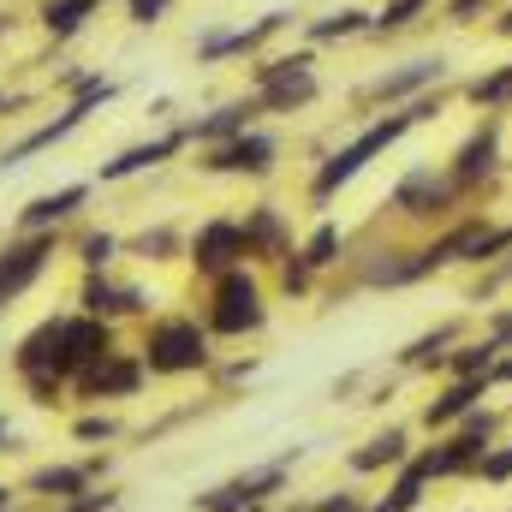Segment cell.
Listing matches in <instances>:
<instances>
[{
  "label": "cell",
  "instance_id": "cell-8",
  "mask_svg": "<svg viewBox=\"0 0 512 512\" xmlns=\"http://www.w3.org/2000/svg\"><path fill=\"white\" fill-rule=\"evenodd\" d=\"M447 179L465 197H477L483 185L501 179V114H489V120H477V126L465 131V143L447 155Z\"/></svg>",
  "mask_w": 512,
  "mask_h": 512
},
{
  "label": "cell",
  "instance_id": "cell-34",
  "mask_svg": "<svg viewBox=\"0 0 512 512\" xmlns=\"http://www.w3.org/2000/svg\"><path fill=\"white\" fill-rule=\"evenodd\" d=\"M131 251L143 256V262H167V256L179 251V233H173V227H155V233H143Z\"/></svg>",
  "mask_w": 512,
  "mask_h": 512
},
{
  "label": "cell",
  "instance_id": "cell-31",
  "mask_svg": "<svg viewBox=\"0 0 512 512\" xmlns=\"http://www.w3.org/2000/svg\"><path fill=\"white\" fill-rule=\"evenodd\" d=\"M114 256H120V239H114V233H84V239H78V262H84V274H102Z\"/></svg>",
  "mask_w": 512,
  "mask_h": 512
},
{
  "label": "cell",
  "instance_id": "cell-43",
  "mask_svg": "<svg viewBox=\"0 0 512 512\" xmlns=\"http://www.w3.org/2000/svg\"><path fill=\"white\" fill-rule=\"evenodd\" d=\"M0 108H12V102H6V96H0Z\"/></svg>",
  "mask_w": 512,
  "mask_h": 512
},
{
  "label": "cell",
  "instance_id": "cell-20",
  "mask_svg": "<svg viewBox=\"0 0 512 512\" xmlns=\"http://www.w3.org/2000/svg\"><path fill=\"white\" fill-rule=\"evenodd\" d=\"M411 459V429L405 423H387V429H376L364 447H352V477H382V471H399Z\"/></svg>",
  "mask_w": 512,
  "mask_h": 512
},
{
  "label": "cell",
  "instance_id": "cell-26",
  "mask_svg": "<svg viewBox=\"0 0 512 512\" xmlns=\"http://www.w3.org/2000/svg\"><path fill=\"white\" fill-rule=\"evenodd\" d=\"M429 12H435V0H382V6H376L370 36H376V42H387V36H405V30H417Z\"/></svg>",
  "mask_w": 512,
  "mask_h": 512
},
{
  "label": "cell",
  "instance_id": "cell-37",
  "mask_svg": "<svg viewBox=\"0 0 512 512\" xmlns=\"http://www.w3.org/2000/svg\"><path fill=\"white\" fill-rule=\"evenodd\" d=\"M167 6H173V0H126L131 24H143V30H149V24H161V18H167Z\"/></svg>",
  "mask_w": 512,
  "mask_h": 512
},
{
  "label": "cell",
  "instance_id": "cell-13",
  "mask_svg": "<svg viewBox=\"0 0 512 512\" xmlns=\"http://www.w3.org/2000/svg\"><path fill=\"white\" fill-rule=\"evenodd\" d=\"M54 251H60V239H54V233H24L18 245H6V251H0V310H6V304H18V298L48 274Z\"/></svg>",
  "mask_w": 512,
  "mask_h": 512
},
{
  "label": "cell",
  "instance_id": "cell-33",
  "mask_svg": "<svg viewBox=\"0 0 512 512\" xmlns=\"http://www.w3.org/2000/svg\"><path fill=\"white\" fill-rule=\"evenodd\" d=\"M120 507H126V495L102 483V489H90V495H78V501H66V507H42V512H120Z\"/></svg>",
  "mask_w": 512,
  "mask_h": 512
},
{
  "label": "cell",
  "instance_id": "cell-14",
  "mask_svg": "<svg viewBox=\"0 0 512 512\" xmlns=\"http://www.w3.org/2000/svg\"><path fill=\"white\" fill-rule=\"evenodd\" d=\"M18 489H24L36 507H66V501H78V495H90V489H102V483L90 477L84 459H48V465H30Z\"/></svg>",
  "mask_w": 512,
  "mask_h": 512
},
{
  "label": "cell",
  "instance_id": "cell-41",
  "mask_svg": "<svg viewBox=\"0 0 512 512\" xmlns=\"http://www.w3.org/2000/svg\"><path fill=\"white\" fill-rule=\"evenodd\" d=\"M12 447H18V435H12V423L0 417V453H12Z\"/></svg>",
  "mask_w": 512,
  "mask_h": 512
},
{
  "label": "cell",
  "instance_id": "cell-23",
  "mask_svg": "<svg viewBox=\"0 0 512 512\" xmlns=\"http://www.w3.org/2000/svg\"><path fill=\"white\" fill-rule=\"evenodd\" d=\"M370 24H376V12H370V6H340V12H328V18L304 24V36H310V48H328V42L370 36Z\"/></svg>",
  "mask_w": 512,
  "mask_h": 512
},
{
  "label": "cell",
  "instance_id": "cell-24",
  "mask_svg": "<svg viewBox=\"0 0 512 512\" xmlns=\"http://www.w3.org/2000/svg\"><path fill=\"white\" fill-rule=\"evenodd\" d=\"M459 96H465L471 108H483V114H507V108H512V60H507V66L477 72V78H465V84H459Z\"/></svg>",
  "mask_w": 512,
  "mask_h": 512
},
{
  "label": "cell",
  "instance_id": "cell-18",
  "mask_svg": "<svg viewBox=\"0 0 512 512\" xmlns=\"http://www.w3.org/2000/svg\"><path fill=\"white\" fill-rule=\"evenodd\" d=\"M256 120H262V102L245 96V102H227V108H215V114H203V120H185V137H191L197 149H215V143H227V137L256 131Z\"/></svg>",
  "mask_w": 512,
  "mask_h": 512
},
{
  "label": "cell",
  "instance_id": "cell-36",
  "mask_svg": "<svg viewBox=\"0 0 512 512\" xmlns=\"http://www.w3.org/2000/svg\"><path fill=\"white\" fill-rule=\"evenodd\" d=\"M280 286H286V292H292V298H304V292H310V286H316V268H310V262H304V256L292 251V256H286V262H280Z\"/></svg>",
  "mask_w": 512,
  "mask_h": 512
},
{
  "label": "cell",
  "instance_id": "cell-25",
  "mask_svg": "<svg viewBox=\"0 0 512 512\" xmlns=\"http://www.w3.org/2000/svg\"><path fill=\"white\" fill-rule=\"evenodd\" d=\"M453 346H459V322H441V328L417 334V340H411V346L399 352V370H441Z\"/></svg>",
  "mask_w": 512,
  "mask_h": 512
},
{
  "label": "cell",
  "instance_id": "cell-10",
  "mask_svg": "<svg viewBox=\"0 0 512 512\" xmlns=\"http://www.w3.org/2000/svg\"><path fill=\"white\" fill-rule=\"evenodd\" d=\"M108 352H120V334H114V322H102V316H84V310H72V316H60V376L66 382H78L90 364H102Z\"/></svg>",
  "mask_w": 512,
  "mask_h": 512
},
{
  "label": "cell",
  "instance_id": "cell-6",
  "mask_svg": "<svg viewBox=\"0 0 512 512\" xmlns=\"http://www.w3.org/2000/svg\"><path fill=\"white\" fill-rule=\"evenodd\" d=\"M447 72H453V60H447V54H417V60H405V66L376 72V78L358 90V102H364V108H405V102H417V96L441 90V84H447Z\"/></svg>",
  "mask_w": 512,
  "mask_h": 512
},
{
  "label": "cell",
  "instance_id": "cell-28",
  "mask_svg": "<svg viewBox=\"0 0 512 512\" xmlns=\"http://www.w3.org/2000/svg\"><path fill=\"white\" fill-rule=\"evenodd\" d=\"M340 251H346V233H340L334 221H322V227H316V233L298 245V256H304L316 274H322V268H334V262H340Z\"/></svg>",
  "mask_w": 512,
  "mask_h": 512
},
{
  "label": "cell",
  "instance_id": "cell-19",
  "mask_svg": "<svg viewBox=\"0 0 512 512\" xmlns=\"http://www.w3.org/2000/svg\"><path fill=\"white\" fill-rule=\"evenodd\" d=\"M489 393H495L489 382H453V376H447V387H441V393L423 405V429L447 435L453 423H465L471 411H483V399H489Z\"/></svg>",
  "mask_w": 512,
  "mask_h": 512
},
{
  "label": "cell",
  "instance_id": "cell-32",
  "mask_svg": "<svg viewBox=\"0 0 512 512\" xmlns=\"http://www.w3.org/2000/svg\"><path fill=\"white\" fill-rule=\"evenodd\" d=\"M364 507H370V495L346 483V489H322V495H316L304 512H364Z\"/></svg>",
  "mask_w": 512,
  "mask_h": 512
},
{
  "label": "cell",
  "instance_id": "cell-39",
  "mask_svg": "<svg viewBox=\"0 0 512 512\" xmlns=\"http://www.w3.org/2000/svg\"><path fill=\"white\" fill-rule=\"evenodd\" d=\"M489 387H512V352H501V364L489 370Z\"/></svg>",
  "mask_w": 512,
  "mask_h": 512
},
{
  "label": "cell",
  "instance_id": "cell-16",
  "mask_svg": "<svg viewBox=\"0 0 512 512\" xmlns=\"http://www.w3.org/2000/svg\"><path fill=\"white\" fill-rule=\"evenodd\" d=\"M78 310H84V316H102V322H120V316H143L149 298H143L137 286H114L108 268H102V274H84V280H78Z\"/></svg>",
  "mask_w": 512,
  "mask_h": 512
},
{
  "label": "cell",
  "instance_id": "cell-15",
  "mask_svg": "<svg viewBox=\"0 0 512 512\" xmlns=\"http://www.w3.org/2000/svg\"><path fill=\"white\" fill-rule=\"evenodd\" d=\"M191 137H185V126H167L161 137H149V143H131V149H120L114 161H102V185H120V179H131V173H149V167H161V161H173L179 149H185Z\"/></svg>",
  "mask_w": 512,
  "mask_h": 512
},
{
  "label": "cell",
  "instance_id": "cell-1",
  "mask_svg": "<svg viewBox=\"0 0 512 512\" xmlns=\"http://www.w3.org/2000/svg\"><path fill=\"white\" fill-rule=\"evenodd\" d=\"M441 108H447V90H429V96H417V102H405V108H387V114H376L370 126L352 137V143H340V149H334V155L310 173V197H316V203H334V197H340V191H346V185H352L370 161H376V155H387L393 143H405L417 126L441 120Z\"/></svg>",
  "mask_w": 512,
  "mask_h": 512
},
{
  "label": "cell",
  "instance_id": "cell-12",
  "mask_svg": "<svg viewBox=\"0 0 512 512\" xmlns=\"http://www.w3.org/2000/svg\"><path fill=\"white\" fill-rule=\"evenodd\" d=\"M274 167H280V143L268 131H245L203 149V173H221V179H268Z\"/></svg>",
  "mask_w": 512,
  "mask_h": 512
},
{
  "label": "cell",
  "instance_id": "cell-29",
  "mask_svg": "<svg viewBox=\"0 0 512 512\" xmlns=\"http://www.w3.org/2000/svg\"><path fill=\"white\" fill-rule=\"evenodd\" d=\"M126 435V423L114 417V411H102V405H90L84 417H72V441H84V447H96V441H120Z\"/></svg>",
  "mask_w": 512,
  "mask_h": 512
},
{
  "label": "cell",
  "instance_id": "cell-4",
  "mask_svg": "<svg viewBox=\"0 0 512 512\" xmlns=\"http://www.w3.org/2000/svg\"><path fill=\"white\" fill-rule=\"evenodd\" d=\"M203 328L215 340H245L268 328V292L251 268H233L221 280H209V310H203Z\"/></svg>",
  "mask_w": 512,
  "mask_h": 512
},
{
  "label": "cell",
  "instance_id": "cell-9",
  "mask_svg": "<svg viewBox=\"0 0 512 512\" xmlns=\"http://www.w3.org/2000/svg\"><path fill=\"white\" fill-rule=\"evenodd\" d=\"M191 268L203 274V280H221V274H233V268H245L251 262V239H245V221H233V215H215V221H203L197 233H191Z\"/></svg>",
  "mask_w": 512,
  "mask_h": 512
},
{
  "label": "cell",
  "instance_id": "cell-27",
  "mask_svg": "<svg viewBox=\"0 0 512 512\" xmlns=\"http://www.w3.org/2000/svg\"><path fill=\"white\" fill-rule=\"evenodd\" d=\"M96 6H102V0H42V30H48V36H78Z\"/></svg>",
  "mask_w": 512,
  "mask_h": 512
},
{
  "label": "cell",
  "instance_id": "cell-5",
  "mask_svg": "<svg viewBox=\"0 0 512 512\" xmlns=\"http://www.w3.org/2000/svg\"><path fill=\"white\" fill-rule=\"evenodd\" d=\"M465 203V191L447 179V167H435V161H423V167H411L399 185H393V215H405V221H459L453 209Z\"/></svg>",
  "mask_w": 512,
  "mask_h": 512
},
{
  "label": "cell",
  "instance_id": "cell-35",
  "mask_svg": "<svg viewBox=\"0 0 512 512\" xmlns=\"http://www.w3.org/2000/svg\"><path fill=\"white\" fill-rule=\"evenodd\" d=\"M477 483H489V489H501V483H512V447H489V459L477 465Z\"/></svg>",
  "mask_w": 512,
  "mask_h": 512
},
{
  "label": "cell",
  "instance_id": "cell-2",
  "mask_svg": "<svg viewBox=\"0 0 512 512\" xmlns=\"http://www.w3.org/2000/svg\"><path fill=\"white\" fill-rule=\"evenodd\" d=\"M215 334L197 322V316H155L137 340V358L149 370V382H179V376H203L209 370V352Z\"/></svg>",
  "mask_w": 512,
  "mask_h": 512
},
{
  "label": "cell",
  "instance_id": "cell-3",
  "mask_svg": "<svg viewBox=\"0 0 512 512\" xmlns=\"http://www.w3.org/2000/svg\"><path fill=\"white\" fill-rule=\"evenodd\" d=\"M251 96L262 102V114H304L316 96H322V78H316V48H298V54H274L251 66Z\"/></svg>",
  "mask_w": 512,
  "mask_h": 512
},
{
  "label": "cell",
  "instance_id": "cell-11",
  "mask_svg": "<svg viewBox=\"0 0 512 512\" xmlns=\"http://www.w3.org/2000/svg\"><path fill=\"white\" fill-rule=\"evenodd\" d=\"M149 387V370L137 352H108L102 364H90L78 382H72V399L78 405H114V399H137Z\"/></svg>",
  "mask_w": 512,
  "mask_h": 512
},
{
  "label": "cell",
  "instance_id": "cell-17",
  "mask_svg": "<svg viewBox=\"0 0 512 512\" xmlns=\"http://www.w3.org/2000/svg\"><path fill=\"white\" fill-rule=\"evenodd\" d=\"M286 18H292V12H262L256 24H245V30H215V36H203V42H197V60H203V66H215V60H227V54H256L268 36H280V30H286Z\"/></svg>",
  "mask_w": 512,
  "mask_h": 512
},
{
  "label": "cell",
  "instance_id": "cell-22",
  "mask_svg": "<svg viewBox=\"0 0 512 512\" xmlns=\"http://www.w3.org/2000/svg\"><path fill=\"white\" fill-rule=\"evenodd\" d=\"M245 239H251V256L256 262H286L292 256V227L274 203H256L245 215Z\"/></svg>",
  "mask_w": 512,
  "mask_h": 512
},
{
  "label": "cell",
  "instance_id": "cell-38",
  "mask_svg": "<svg viewBox=\"0 0 512 512\" xmlns=\"http://www.w3.org/2000/svg\"><path fill=\"white\" fill-rule=\"evenodd\" d=\"M0 512H42V507H24V489L0 483Z\"/></svg>",
  "mask_w": 512,
  "mask_h": 512
},
{
  "label": "cell",
  "instance_id": "cell-21",
  "mask_svg": "<svg viewBox=\"0 0 512 512\" xmlns=\"http://www.w3.org/2000/svg\"><path fill=\"white\" fill-rule=\"evenodd\" d=\"M84 203H90V185H60V191H48V197L24 203L18 233H60V221H72Z\"/></svg>",
  "mask_w": 512,
  "mask_h": 512
},
{
  "label": "cell",
  "instance_id": "cell-30",
  "mask_svg": "<svg viewBox=\"0 0 512 512\" xmlns=\"http://www.w3.org/2000/svg\"><path fill=\"white\" fill-rule=\"evenodd\" d=\"M507 0H441V24H453V30H471V24H483V18H495Z\"/></svg>",
  "mask_w": 512,
  "mask_h": 512
},
{
  "label": "cell",
  "instance_id": "cell-42",
  "mask_svg": "<svg viewBox=\"0 0 512 512\" xmlns=\"http://www.w3.org/2000/svg\"><path fill=\"white\" fill-rule=\"evenodd\" d=\"M364 512H382V501H370V507H364Z\"/></svg>",
  "mask_w": 512,
  "mask_h": 512
},
{
  "label": "cell",
  "instance_id": "cell-40",
  "mask_svg": "<svg viewBox=\"0 0 512 512\" xmlns=\"http://www.w3.org/2000/svg\"><path fill=\"white\" fill-rule=\"evenodd\" d=\"M495 36H501V42H512V0L495 12Z\"/></svg>",
  "mask_w": 512,
  "mask_h": 512
},
{
  "label": "cell",
  "instance_id": "cell-7",
  "mask_svg": "<svg viewBox=\"0 0 512 512\" xmlns=\"http://www.w3.org/2000/svg\"><path fill=\"white\" fill-rule=\"evenodd\" d=\"M102 102H114V78H102V72H84V84H78V96L66 102V114H60V120H48V126H36L30 137H18L12 149H0V167H18V161H30L36 149H54V143H66L72 131L90 120V108H102Z\"/></svg>",
  "mask_w": 512,
  "mask_h": 512
}]
</instances>
